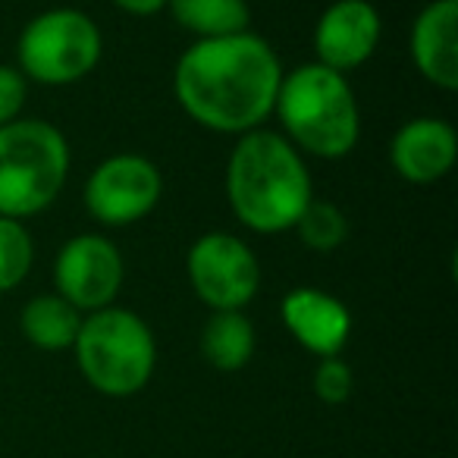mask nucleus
<instances>
[{
  "label": "nucleus",
  "instance_id": "nucleus-4",
  "mask_svg": "<svg viewBox=\"0 0 458 458\" xmlns=\"http://www.w3.org/2000/svg\"><path fill=\"white\" fill-rule=\"evenodd\" d=\"M72 349L85 380L114 399L145 389L157 364L151 327L139 314L114 305L82 318Z\"/></svg>",
  "mask_w": 458,
  "mask_h": 458
},
{
  "label": "nucleus",
  "instance_id": "nucleus-15",
  "mask_svg": "<svg viewBox=\"0 0 458 458\" xmlns=\"http://www.w3.org/2000/svg\"><path fill=\"white\" fill-rule=\"evenodd\" d=\"M201 355L216 370H242L255 355V327L242 311H214L201 333Z\"/></svg>",
  "mask_w": 458,
  "mask_h": 458
},
{
  "label": "nucleus",
  "instance_id": "nucleus-9",
  "mask_svg": "<svg viewBox=\"0 0 458 458\" xmlns=\"http://www.w3.org/2000/svg\"><path fill=\"white\" fill-rule=\"evenodd\" d=\"M57 295H64L79 311L110 308L123 286V258L116 245L95 233L76 236L60 249L54 264Z\"/></svg>",
  "mask_w": 458,
  "mask_h": 458
},
{
  "label": "nucleus",
  "instance_id": "nucleus-10",
  "mask_svg": "<svg viewBox=\"0 0 458 458\" xmlns=\"http://www.w3.org/2000/svg\"><path fill=\"white\" fill-rule=\"evenodd\" d=\"M380 35L383 22L370 0H336L324 10L314 29L318 64L336 72L358 70L377 51Z\"/></svg>",
  "mask_w": 458,
  "mask_h": 458
},
{
  "label": "nucleus",
  "instance_id": "nucleus-19",
  "mask_svg": "<svg viewBox=\"0 0 458 458\" xmlns=\"http://www.w3.org/2000/svg\"><path fill=\"white\" fill-rule=\"evenodd\" d=\"M355 389V377H352V368L343 361V358H320L318 370H314V393H318L320 402L327 405H343L345 399Z\"/></svg>",
  "mask_w": 458,
  "mask_h": 458
},
{
  "label": "nucleus",
  "instance_id": "nucleus-5",
  "mask_svg": "<svg viewBox=\"0 0 458 458\" xmlns=\"http://www.w3.org/2000/svg\"><path fill=\"white\" fill-rule=\"evenodd\" d=\"M70 173L66 139L45 120L0 126V216H32L51 208Z\"/></svg>",
  "mask_w": 458,
  "mask_h": 458
},
{
  "label": "nucleus",
  "instance_id": "nucleus-14",
  "mask_svg": "<svg viewBox=\"0 0 458 458\" xmlns=\"http://www.w3.org/2000/svg\"><path fill=\"white\" fill-rule=\"evenodd\" d=\"M22 336L41 352H64L76 345L82 311L72 308L64 295H38L22 308Z\"/></svg>",
  "mask_w": 458,
  "mask_h": 458
},
{
  "label": "nucleus",
  "instance_id": "nucleus-16",
  "mask_svg": "<svg viewBox=\"0 0 458 458\" xmlns=\"http://www.w3.org/2000/svg\"><path fill=\"white\" fill-rule=\"evenodd\" d=\"M173 20L198 38H226L249 32L251 10L245 0H166Z\"/></svg>",
  "mask_w": 458,
  "mask_h": 458
},
{
  "label": "nucleus",
  "instance_id": "nucleus-18",
  "mask_svg": "<svg viewBox=\"0 0 458 458\" xmlns=\"http://www.w3.org/2000/svg\"><path fill=\"white\" fill-rule=\"evenodd\" d=\"M293 229H299L301 242L314 251L339 249V245L345 242V236H349V223H345L343 210L333 208V204H327V201L308 204V208L301 210L299 220H295Z\"/></svg>",
  "mask_w": 458,
  "mask_h": 458
},
{
  "label": "nucleus",
  "instance_id": "nucleus-11",
  "mask_svg": "<svg viewBox=\"0 0 458 458\" xmlns=\"http://www.w3.org/2000/svg\"><path fill=\"white\" fill-rule=\"evenodd\" d=\"M458 135L445 120L437 116H418L408 120L389 145V160L405 182L430 185L443 179L455 166Z\"/></svg>",
  "mask_w": 458,
  "mask_h": 458
},
{
  "label": "nucleus",
  "instance_id": "nucleus-3",
  "mask_svg": "<svg viewBox=\"0 0 458 458\" xmlns=\"http://www.w3.org/2000/svg\"><path fill=\"white\" fill-rule=\"evenodd\" d=\"M274 110L289 141L314 157H345L361 135V114L349 79L324 64H305L286 72Z\"/></svg>",
  "mask_w": 458,
  "mask_h": 458
},
{
  "label": "nucleus",
  "instance_id": "nucleus-6",
  "mask_svg": "<svg viewBox=\"0 0 458 458\" xmlns=\"http://www.w3.org/2000/svg\"><path fill=\"white\" fill-rule=\"evenodd\" d=\"M101 29L82 10H47L20 35V72L41 85H70L98 66Z\"/></svg>",
  "mask_w": 458,
  "mask_h": 458
},
{
  "label": "nucleus",
  "instance_id": "nucleus-7",
  "mask_svg": "<svg viewBox=\"0 0 458 458\" xmlns=\"http://www.w3.org/2000/svg\"><path fill=\"white\" fill-rule=\"evenodd\" d=\"M195 295L214 311H242L261 286V264L242 239L208 233L185 258Z\"/></svg>",
  "mask_w": 458,
  "mask_h": 458
},
{
  "label": "nucleus",
  "instance_id": "nucleus-2",
  "mask_svg": "<svg viewBox=\"0 0 458 458\" xmlns=\"http://www.w3.org/2000/svg\"><path fill=\"white\" fill-rule=\"evenodd\" d=\"M226 198L233 214L255 233L274 236L293 229L301 210L314 201L305 157L283 135L251 129L233 148Z\"/></svg>",
  "mask_w": 458,
  "mask_h": 458
},
{
  "label": "nucleus",
  "instance_id": "nucleus-1",
  "mask_svg": "<svg viewBox=\"0 0 458 458\" xmlns=\"http://www.w3.org/2000/svg\"><path fill=\"white\" fill-rule=\"evenodd\" d=\"M280 82V57L251 32L195 41L173 72L179 107L223 135H245L261 126L274 114Z\"/></svg>",
  "mask_w": 458,
  "mask_h": 458
},
{
  "label": "nucleus",
  "instance_id": "nucleus-13",
  "mask_svg": "<svg viewBox=\"0 0 458 458\" xmlns=\"http://www.w3.org/2000/svg\"><path fill=\"white\" fill-rule=\"evenodd\" d=\"M411 57L427 82L458 89V0H433L411 26Z\"/></svg>",
  "mask_w": 458,
  "mask_h": 458
},
{
  "label": "nucleus",
  "instance_id": "nucleus-20",
  "mask_svg": "<svg viewBox=\"0 0 458 458\" xmlns=\"http://www.w3.org/2000/svg\"><path fill=\"white\" fill-rule=\"evenodd\" d=\"M29 82L13 66H0V126L20 120V110L26 104Z\"/></svg>",
  "mask_w": 458,
  "mask_h": 458
},
{
  "label": "nucleus",
  "instance_id": "nucleus-8",
  "mask_svg": "<svg viewBox=\"0 0 458 458\" xmlns=\"http://www.w3.org/2000/svg\"><path fill=\"white\" fill-rule=\"evenodd\" d=\"M164 179L141 154H114L95 166L85 185V204L95 220L107 226H129L148 216L160 201Z\"/></svg>",
  "mask_w": 458,
  "mask_h": 458
},
{
  "label": "nucleus",
  "instance_id": "nucleus-17",
  "mask_svg": "<svg viewBox=\"0 0 458 458\" xmlns=\"http://www.w3.org/2000/svg\"><path fill=\"white\" fill-rule=\"evenodd\" d=\"M35 245L29 229L13 216H0V293L16 289L32 270Z\"/></svg>",
  "mask_w": 458,
  "mask_h": 458
},
{
  "label": "nucleus",
  "instance_id": "nucleus-12",
  "mask_svg": "<svg viewBox=\"0 0 458 458\" xmlns=\"http://www.w3.org/2000/svg\"><path fill=\"white\" fill-rule=\"evenodd\" d=\"M283 324L295 336V343L320 358H336L349 343L352 314L336 295L320 289H293L283 299Z\"/></svg>",
  "mask_w": 458,
  "mask_h": 458
},
{
  "label": "nucleus",
  "instance_id": "nucleus-21",
  "mask_svg": "<svg viewBox=\"0 0 458 458\" xmlns=\"http://www.w3.org/2000/svg\"><path fill=\"white\" fill-rule=\"evenodd\" d=\"M114 4L132 16H151L166 7V0H114Z\"/></svg>",
  "mask_w": 458,
  "mask_h": 458
}]
</instances>
